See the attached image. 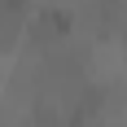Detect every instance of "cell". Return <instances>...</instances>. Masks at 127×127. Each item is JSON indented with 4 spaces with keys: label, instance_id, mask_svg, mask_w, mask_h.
Masks as SVG:
<instances>
[{
    "label": "cell",
    "instance_id": "obj_1",
    "mask_svg": "<svg viewBox=\"0 0 127 127\" xmlns=\"http://www.w3.org/2000/svg\"><path fill=\"white\" fill-rule=\"evenodd\" d=\"M22 13H4L0 9V48H13V44H18V35H22Z\"/></svg>",
    "mask_w": 127,
    "mask_h": 127
}]
</instances>
